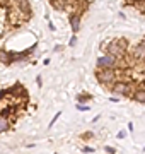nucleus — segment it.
Here are the masks:
<instances>
[{"mask_svg": "<svg viewBox=\"0 0 145 154\" xmlns=\"http://www.w3.org/2000/svg\"><path fill=\"white\" fill-rule=\"evenodd\" d=\"M96 75H97V81H99L102 86H111L114 81H116V74L113 69H97L96 72Z\"/></svg>", "mask_w": 145, "mask_h": 154, "instance_id": "obj_1", "label": "nucleus"}, {"mask_svg": "<svg viewBox=\"0 0 145 154\" xmlns=\"http://www.w3.org/2000/svg\"><path fill=\"white\" fill-rule=\"evenodd\" d=\"M116 65V57L111 53H106V55L97 58V67H101V69H114Z\"/></svg>", "mask_w": 145, "mask_h": 154, "instance_id": "obj_2", "label": "nucleus"}, {"mask_svg": "<svg viewBox=\"0 0 145 154\" xmlns=\"http://www.w3.org/2000/svg\"><path fill=\"white\" fill-rule=\"evenodd\" d=\"M111 91L114 94H120V96H128L130 91H132V86H130L128 82H114Z\"/></svg>", "mask_w": 145, "mask_h": 154, "instance_id": "obj_3", "label": "nucleus"}, {"mask_svg": "<svg viewBox=\"0 0 145 154\" xmlns=\"http://www.w3.org/2000/svg\"><path fill=\"white\" fill-rule=\"evenodd\" d=\"M133 99L140 105H145V89H137L133 93Z\"/></svg>", "mask_w": 145, "mask_h": 154, "instance_id": "obj_4", "label": "nucleus"}, {"mask_svg": "<svg viewBox=\"0 0 145 154\" xmlns=\"http://www.w3.org/2000/svg\"><path fill=\"white\" fill-rule=\"evenodd\" d=\"M17 4H19V9L22 12H26V16L29 17L31 14V5H29V0H17Z\"/></svg>", "mask_w": 145, "mask_h": 154, "instance_id": "obj_5", "label": "nucleus"}, {"mask_svg": "<svg viewBox=\"0 0 145 154\" xmlns=\"http://www.w3.org/2000/svg\"><path fill=\"white\" fill-rule=\"evenodd\" d=\"M70 26H72L73 33H77L78 29H80V17H78V16H72V17H70Z\"/></svg>", "mask_w": 145, "mask_h": 154, "instance_id": "obj_6", "label": "nucleus"}, {"mask_svg": "<svg viewBox=\"0 0 145 154\" xmlns=\"http://www.w3.org/2000/svg\"><path fill=\"white\" fill-rule=\"evenodd\" d=\"M0 62H2V63H5V65L12 62V55L7 51V50H0Z\"/></svg>", "mask_w": 145, "mask_h": 154, "instance_id": "obj_7", "label": "nucleus"}, {"mask_svg": "<svg viewBox=\"0 0 145 154\" xmlns=\"http://www.w3.org/2000/svg\"><path fill=\"white\" fill-rule=\"evenodd\" d=\"M135 57H137V58L145 60V43H142V45H138V46H137V50H135Z\"/></svg>", "mask_w": 145, "mask_h": 154, "instance_id": "obj_8", "label": "nucleus"}, {"mask_svg": "<svg viewBox=\"0 0 145 154\" xmlns=\"http://www.w3.org/2000/svg\"><path fill=\"white\" fill-rule=\"evenodd\" d=\"M10 127V123H9V120H7L5 116H0V134L5 132L7 128Z\"/></svg>", "mask_w": 145, "mask_h": 154, "instance_id": "obj_9", "label": "nucleus"}, {"mask_svg": "<svg viewBox=\"0 0 145 154\" xmlns=\"http://www.w3.org/2000/svg\"><path fill=\"white\" fill-rule=\"evenodd\" d=\"M101 51H102V53H108V48H109V43H101Z\"/></svg>", "mask_w": 145, "mask_h": 154, "instance_id": "obj_10", "label": "nucleus"}, {"mask_svg": "<svg viewBox=\"0 0 145 154\" xmlns=\"http://www.w3.org/2000/svg\"><path fill=\"white\" fill-rule=\"evenodd\" d=\"M77 110H80V111H89V106H84V105H77Z\"/></svg>", "mask_w": 145, "mask_h": 154, "instance_id": "obj_11", "label": "nucleus"}, {"mask_svg": "<svg viewBox=\"0 0 145 154\" xmlns=\"http://www.w3.org/2000/svg\"><path fill=\"white\" fill-rule=\"evenodd\" d=\"M60 115H61V113H56V115H55V118H53V120H51L50 127H51V125H53V123H55V122H56V118H60Z\"/></svg>", "mask_w": 145, "mask_h": 154, "instance_id": "obj_12", "label": "nucleus"}, {"mask_svg": "<svg viewBox=\"0 0 145 154\" xmlns=\"http://www.w3.org/2000/svg\"><path fill=\"white\" fill-rule=\"evenodd\" d=\"M125 135H126V134H125V132H121V130L118 132V139H123V137H125Z\"/></svg>", "mask_w": 145, "mask_h": 154, "instance_id": "obj_13", "label": "nucleus"}, {"mask_svg": "<svg viewBox=\"0 0 145 154\" xmlns=\"http://www.w3.org/2000/svg\"><path fill=\"white\" fill-rule=\"evenodd\" d=\"M75 41H77V38H75V36H72V39H70V45L73 46V45H75Z\"/></svg>", "mask_w": 145, "mask_h": 154, "instance_id": "obj_14", "label": "nucleus"}]
</instances>
